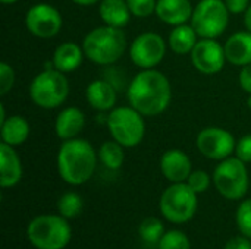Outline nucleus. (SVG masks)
Here are the masks:
<instances>
[{"label":"nucleus","instance_id":"f257e3e1","mask_svg":"<svg viewBox=\"0 0 251 249\" xmlns=\"http://www.w3.org/2000/svg\"><path fill=\"white\" fill-rule=\"evenodd\" d=\"M172 87L169 79L156 69H141L128 87V101L144 117L162 114L171 104Z\"/></svg>","mask_w":251,"mask_h":249},{"label":"nucleus","instance_id":"f03ea898","mask_svg":"<svg viewBox=\"0 0 251 249\" xmlns=\"http://www.w3.org/2000/svg\"><path fill=\"white\" fill-rule=\"evenodd\" d=\"M97 157L99 154L87 139L63 141L57 151V172L62 181L72 186L84 185L94 175Z\"/></svg>","mask_w":251,"mask_h":249},{"label":"nucleus","instance_id":"7ed1b4c3","mask_svg":"<svg viewBox=\"0 0 251 249\" xmlns=\"http://www.w3.org/2000/svg\"><path fill=\"white\" fill-rule=\"evenodd\" d=\"M82 50L85 57L96 65H113L126 50V37L121 28L97 26L84 37Z\"/></svg>","mask_w":251,"mask_h":249},{"label":"nucleus","instance_id":"20e7f679","mask_svg":"<svg viewBox=\"0 0 251 249\" xmlns=\"http://www.w3.org/2000/svg\"><path fill=\"white\" fill-rule=\"evenodd\" d=\"M26 236L34 248L63 249L71 242L72 229L60 214H41L29 222Z\"/></svg>","mask_w":251,"mask_h":249},{"label":"nucleus","instance_id":"39448f33","mask_svg":"<svg viewBox=\"0 0 251 249\" xmlns=\"http://www.w3.org/2000/svg\"><path fill=\"white\" fill-rule=\"evenodd\" d=\"M69 95V82L63 72L57 69H43L29 84L31 101L46 110L62 106Z\"/></svg>","mask_w":251,"mask_h":249},{"label":"nucleus","instance_id":"423d86ee","mask_svg":"<svg viewBox=\"0 0 251 249\" xmlns=\"http://www.w3.org/2000/svg\"><path fill=\"white\" fill-rule=\"evenodd\" d=\"M112 138L125 148L140 145L146 135L144 116L132 106H119L109 112L106 119Z\"/></svg>","mask_w":251,"mask_h":249},{"label":"nucleus","instance_id":"0eeeda50","mask_svg":"<svg viewBox=\"0 0 251 249\" xmlns=\"http://www.w3.org/2000/svg\"><path fill=\"white\" fill-rule=\"evenodd\" d=\"M197 194L187 182L172 183L168 186L159 201L160 214L174 225H184L190 222L197 213Z\"/></svg>","mask_w":251,"mask_h":249},{"label":"nucleus","instance_id":"6e6552de","mask_svg":"<svg viewBox=\"0 0 251 249\" xmlns=\"http://www.w3.org/2000/svg\"><path fill=\"white\" fill-rule=\"evenodd\" d=\"M213 185L226 200L237 201L244 198L249 191V172L246 163L232 156L219 161L213 172Z\"/></svg>","mask_w":251,"mask_h":249},{"label":"nucleus","instance_id":"1a4fd4ad","mask_svg":"<svg viewBox=\"0 0 251 249\" xmlns=\"http://www.w3.org/2000/svg\"><path fill=\"white\" fill-rule=\"evenodd\" d=\"M229 15L225 0H200L194 6L190 23L200 38H218L226 31Z\"/></svg>","mask_w":251,"mask_h":249},{"label":"nucleus","instance_id":"9d476101","mask_svg":"<svg viewBox=\"0 0 251 249\" xmlns=\"http://www.w3.org/2000/svg\"><path fill=\"white\" fill-rule=\"evenodd\" d=\"M166 54L165 38L153 31L143 32L134 38L129 47V57L140 69H154Z\"/></svg>","mask_w":251,"mask_h":249},{"label":"nucleus","instance_id":"9b49d317","mask_svg":"<svg viewBox=\"0 0 251 249\" xmlns=\"http://www.w3.org/2000/svg\"><path fill=\"white\" fill-rule=\"evenodd\" d=\"M196 147L206 158L222 161L235 153L237 141L229 131L219 126H207L197 134Z\"/></svg>","mask_w":251,"mask_h":249},{"label":"nucleus","instance_id":"f8f14e48","mask_svg":"<svg viewBox=\"0 0 251 249\" xmlns=\"http://www.w3.org/2000/svg\"><path fill=\"white\" fill-rule=\"evenodd\" d=\"M25 25L34 37L46 40L53 38L60 32L63 19L54 6L47 3H37L28 9Z\"/></svg>","mask_w":251,"mask_h":249},{"label":"nucleus","instance_id":"ddd939ff","mask_svg":"<svg viewBox=\"0 0 251 249\" xmlns=\"http://www.w3.org/2000/svg\"><path fill=\"white\" fill-rule=\"evenodd\" d=\"M190 56L196 70L203 75H216L226 63L224 45L216 38H200Z\"/></svg>","mask_w":251,"mask_h":249},{"label":"nucleus","instance_id":"4468645a","mask_svg":"<svg viewBox=\"0 0 251 249\" xmlns=\"http://www.w3.org/2000/svg\"><path fill=\"white\" fill-rule=\"evenodd\" d=\"M160 172L172 183L187 182L193 172L191 158L182 150L172 148L162 154L160 157Z\"/></svg>","mask_w":251,"mask_h":249},{"label":"nucleus","instance_id":"2eb2a0df","mask_svg":"<svg viewBox=\"0 0 251 249\" xmlns=\"http://www.w3.org/2000/svg\"><path fill=\"white\" fill-rule=\"evenodd\" d=\"M85 98L91 109L97 112H110L116 107V88L106 79H94L87 85Z\"/></svg>","mask_w":251,"mask_h":249},{"label":"nucleus","instance_id":"dca6fc26","mask_svg":"<svg viewBox=\"0 0 251 249\" xmlns=\"http://www.w3.org/2000/svg\"><path fill=\"white\" fill-rule=\"evenodd\" d=\"M85 126V114L79 107L71 106L59 112L54 120L56 136L62 141L76 138Z\"/></svg>","mask_w":251,"mask_h":249},{"label":"nucleus","instance_id":"f3484780","mask_svg":"<svg viewBox=\"0 0 251 249\" xmlns=\"http://www.w3.org/2000/svg\"><path fill=\"white\" fill-rule=\"evenodd\" d=\"M22 179V163L15 147L0 145V186L3 189L16 186Z\"/></svg>","mask_w":251,"mask_h":249},{"label":"nucleus","instance_id":"a211bd4d","mask_svg":"<svg viewBox=\"0 0 251 249\" xmlns=\"http://www.w3.org/2000/svg\"><path fill=\"white\" fill-rule=\"evenodd\" d=\"M193 4L190 0H157V18L172 26L187 23L193 16Z\"/></svg>","mask_w":251,"mask_h":249},{"label":"nucleus","instance_id":"6ab92c4d","mask_svg":"<svg viewBox=\"0 0 251 249\" xmlns=\"http://www.w3.org/2000/svg\"><path fill=\"white\" fill-rule=\"evenodd\" d=\"M225 56L226 62L235 66H246L251 63V32L246 31H238L232 34L225 45Z\"/></svg>","mask_w":251,"mask_h":249},{"label":"nucleus","instance_id":"aec40b11","mask_svg":"<svg viewBox=\"0 0 251 249\" xmlns=\"http://www.w3.org/2000/svg\"><path fill=\"white\" fill-rule=\"evenodd\" d=\"M84 56L85 54H84L82 45H78L76 43H72V41H66L56 47L51 60H53L54 69L63 73H71L81 66Z\"/></svg>","mask_w":251,"mask_h":249},{"label":"nucleus","instance_id":"412c9836","mask_svg":"<svg viewBox=\"0 0 251 249\" xmlns=\"http://www.w3.org/2000/svg\"><path fill=\"white\" fill-rule=\"evenodd\" d=\"M99 13L104 25L115 28H125L131 21V10L126 0H101Z\"/></svg>","mask_w":251,"mask_h":249},{"label":"nucleus","instance_id":"4be33fe9","mask_svg":"<svg viewBox=\"0 0 251 249\" xmlns=\"http://www.w3.org/2000/svg\"><path fill=\"white\" fill-rule=\"evenodd\" d=\"M29 132H31V126H29L28 120L19 114H13V116L7 117L0 125L1 141L12 147L22 145L28 139Z\"/></svg>","mask_w":251,"mask_h":249},{"label":"nucleus","instance_id":"5701e85b","mask_svg":"<svg viewBox=\"0 0 251 249\" xmlns=\"http://www.w3.org/2000/svg\"><path fill=\"white\" fill-rule=\"evenodd\" d=\"M199 41V34L196 32V29L193 28V25H176L172 28L169 38H168V44L169 48L176 53V54H190L194 48V45Z\"/></svg>","mask_w":251,"mask_h":249},{"label":"nucleus","instance_id":"b1692460","mask_svg":"<svg viewBox=\"0 0 251 249\" xmlns=\"http://www.w3.org/2000/svg\"><path fill=\"white\" fill-rule=\"evenodd\" d=\"M124 148L119 142H116L115 139L112 141H106L100 145L99 148V158L103 163V166H106L110 170H118L122 167L124 160H125V153Z\"/></svg>","mask_w":251,"mask_h":249},{"label":"nucleus","instance_id":"393cba45","mask_svg":"<svg viewBox=\"0 0 251 249\" xmlns=\"http://www.w3.org/2000/svg\"><path fill=\"white\" fill-rule=\"evenodd\" d=\"M84 207V201L81 198L79 194L76 192H65L59 200H57V211L62 217L72 220L75 217H78L82 211Z\"/></svg>","mask_w":251,"mask_h":249},{"label":"nucleus","instance_id":"a878e982","mask_svg":"<svg viewBox=\"0 0 251 249\" xmlns=\"http://www.w3.org/2000/svg\"><path fill=\"white\" fill-rule=\"evenodd\" d=\"M138 235L147 244H159V241L165 235L163 222L157 217H146L140 223Z\"/></svg>","mask_w":251,"mask_h":249},{"label":"nucleus","instance_id":"bb28decb","mask_svg":"<svg viewBox=\"0 0 251 249\" xmlns=\"http://www.w3.org/2000/svg\"><path fill=\"white\" fill-rule=\"evenodd\" d=\"M159 249H191L190 238L181 230H168L159 241Z\"/></svg>","mask_w":251,"mask_h":249},{"label":"nucleus","instance_id":"cd10ccee","mask_svg":"<svg viewBox=\"0 0 251 249\" xmlns=\"http://www.w3.org/2000/svg\"><path fill=\"white\" fill-rule=\"evenodd\" d=\"M235 219H237V226H238L241 235L251 239V198L244 200L240 204Z\"/></svg>","mask_w":251,"mask_h":249},{"label":"nucleus","instance_id":"c85d7f7f","mask_svg":"<svg viewBox=\"0 0 251 249\" xmlns=\"http://www.w3.org/2000/svg\"><path fill=\"white\" fill-rule=\"evenodd\" d=\"M212 179L210 175L204 170H193L191 175L188 176L187 179V183L188 186L199 195V194H203L209 189L210 183H212Z\"/></svg>","mask_w":251,"mask_h":249},{"label":"nucleus","instance_id":"c756f323","mask_svg":"<svg viewBox=\"0 0 251 249\" xmlns=\"http://www.w3.org/2000/svg\"><path fill=\"white\" fill-rule=\"evenodd\" d=\"M132 16L137 18H149L156 13L157 0H126Z\"/></svg>","mask_w":251,"mask_h":249},{"label":"nucleus","instance_id":"7c9ffc66","mask_svg":"<svg viewBox=\"0 0 251 249\" xmlns=\"http://www.w3.org/2000/svg\"><path fill=\"white\" fill-rule=\"evenodd\" d=\"M15 85V70L7 62L0 63V95L4 97Z\"/></svg>","mask_w":251,"mask_h":249},{"label":"nucleus","instance_id":"2f4dec72","mask_svg":"<svg viewBox=\"0 0 251 249\" xmlns=\"http://www.w3.org/2000/svg\"><path fill=\"white\" fill-rule=\"evenodd\" d=\"M235 157H238L241 161H244L246 164L251 163V134L244 135L243 138H240L237 141V147H235Z\"/></svg>","mask_w":251,"mask_h":249},{"label":"nucleus","instance_id":"473e14b6","mask_svg":"<svg viewBox=\"0 0 251 249\" xmlns=\"http://www.w3.org/2000/svg\"><path fill=\"white\" fill-rule=\"evenodd\" d=\"M225 4L231 15H241L249 9L251 3L250 0H225Z\"/></svg>","mask_w":251,"mask_h":249},{"label":"nucleus","instance_id":"72a5a7b5","mask_svg":"<svg viewBox=\"0 0 251 249\" xmlns=\"http://www.w3.org/2000/svg\"><path fill=\"white\" fill-rule=\"evenodd\" d=\"M224 249H251V239L244 235L234 236L225 244Z\"/></svg>","mask_w":251,"mask_h":249},{"label":"nucleus","instance_id":"f704fd0d","mask_svg":"<svg viewBox=\"0 0 251 249\" xmlns=\"http://www.w3.org/2000/svg\"><path fill=\"white\" fill-rule=\"evenodd\" d=\"M238 81H240L241 88H243L247 94H251V63L241 68Z\"/></svg>","mask_w":251,"mask_h":249},{"label":"nucleus","instance_id":"c9c22d12","mask_svg":"<svg viewBox=\"0 0 251 249\" xmlns=\"http://www.w3.org/2000/svg\"><path fill=\"white\" fill-rule=\"evenodd\" d=\"M243 15H244V26L249 32H251V4Z\"/></svg>","mask_w":251,"mask_h":249},{"label":"nucleus","instance_id":"e433bc0d","mask_svg":"<svg viewBox=\"0 0 251 249\" xmlns=\"http://www.w3.org/2000/svg\"><path fill=\"white\" fill-rule=\"evenodd\" d=\"M72 3H75V4H78V6H93V4H96V3H100L101 0H71Z\"/></svg>","mask_w":251,"mask_h":249},{"label":"nucleus","instance_id":"4c0bfd02","mask_svg":"<svg viewBox=\"0 0 251 249\" xmlns=\"http://www.w3.org/2000/svg\"><path fill=\"white\" fill-rule=\"evenodd\" d=\"M6 110H4V104H0V125L6 120Z\"/></svg>","mask_w":251,"mask_h":249},{"label":"nucleus","instance_id":"58836bf2","mask_svg":"<svg viewBox=\"0 0 251 249\" xmlns=\"http://www.w3.org/2000/svg\"><path fill=\"white\" fill-rule=\"evenodd\" d=\"M3 4H13V3H16V1H19V0H0Z\"/></svg>","mask_w":251,"mask_h":249},{"label":"nucleus","instance_id":"ea45409f","mask_svg":"<svg viewBox=\"0 0 251 249\" xmlns=\"http://www.w3.org/2000/svg\"><path fill=\"white\" fill-rule=\"evenodd\" d=\"M247 106H249V109L251 110V94H249V97H247Z\"/></svg>","mask_w":251,"mask_h":249}]
</instances>
